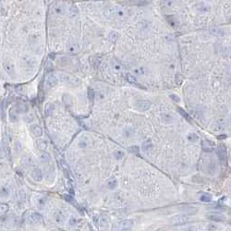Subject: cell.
Segmentation results:
<instances>
[{
	"instance_id": "1",
	"label": "cell",
	"mask_w": 231,
	"mask_h": 231,
	"mask_svg": "<svg viewBox=\"0 0 231 231\" xmlns=\"http://www.w3.org/2000/svg\"><path fill=\"white\" fill-rule=\"evenodd\" d=\"M58 79L61 82L70 84V85H78L80 83V80L76 78H74L73 76L67 73H59L58 74Z\"/></svg>"
},
{
	"instance_id": "2",
	"label": "cell",
	"mask_w": 231,
	"mask_h": 231,
	"mask_svg": "<svg viewBox=\"0 0 231 231\" xmlns=\"http://www.w3.org/2000/svg\"><path fill=\"white\" fill-rule=\"evenodd\" d=\"M27 222L30 224H42L44 222V218L43 216L40 215V213H36V212H31L28 213V216L26 217Z\"/></svg>"
},
{
	"instance_id": "3",
	"label": "cell",
	"mask_w": 231,
	"mask_h": 231,
	"mask_svg": "<svg viewBox=\"0 0 231 231\" xmlns=\"http://www.w3.org/2000/svg\"><path fill=\"white\" fill-rule=\"evenodd\" d=\"M226 127H227L226 119L223 118H219L215 121V122H213L212 128L215 132H223L225 130H226Z\"/></svg>"
},
{
	"instance_id": "4",
	"label": "cell",
	"mask_w": 231,
	"mask_h": 231,
	"mask_svg": "<svg viewBox=\"0 0 231 231\" xmlns=\"http://www.w3.org/2000/svg\"><path fill=\"white\" fill-rule=\"evenodd\" d=\"M53 219L57 224H63L66 221V215L62 210L56 209L53 212Z\"/></svg>"
},
{
	"instance_id": "5",
	"label": "cell",
	"mask_w": 231,
	"mask_h": 231,
	"mask_svg": "<svg viewBox=\"0 0 231 231\" xmlns=\"http://www.w3.org/2000/svg\"><path fill=\"white\" fill-rule=\"evenodd\" d=\"M46 201H47V199L43 195H36L33 197V204H35V206H37L39 209H43L46 204Z\"/></svg>"
},
{
	"instance_id": "6",
	"label": "cell",
	"mask_w": 231,
	"mask_h": 231,
	"mask_svg": "<svg viewBox=\"0 0 231 231\" xmlns=\"http://www.w3.org/2000/svg\"><path fill=\"white\" fill-rule=\"evenodd\" d=\"M151 106V102L148 100H140L136 103V108L140 111L148 110Z\"/></svg>"
},
{
	"instance_id": "7",
	"label": "cell",
	"mask_w": 231,
	"mask_h": 231,
	"mask_svg": "<svg viewBox=\"0 0 231 231\" xmlns=\"http://www.w3.org/2000/svg\"><path fill=\"white\" fill-rule=\"evenodd\" d=\"M216 154L217 156L219 158L222 163H226L227 161V152H226V148H225L223 145H219L216 149Z\"/></svg>"
},
{
	"instance_id": "8",
	"label": "cell",
	"mask_w": 231,
	"mask_h": 231,
	"mask_svg": "<svg viewBox=\"0 0 231 231\" xmlns=\"http://www.w3.org/2000/svg\"><path fill=\"white\" fill-rule=\"evenodd\" d=\"M57 82H58V78H57L56 75L51 74L48 76L47 80H46V86H47L48 88H53L57 84Z\"/></svg>"
},
{
	"instance_id": "9",
	"label": "cell",
	"mask_w": 231,
	"mask_h": 231,
	"mask_svg": "<svg viewBox=\"0 0 231 231\" xmlns=\"http://www.w3.org/2000/svg\"><path fill=\"white\" fill-rule=\"evenodd\" d=\"M152 148H153V142L151 140H146L142 144V152L145 154H149L151 152Z\"/></svg>"
},
{
	"instance_id": "10",
	"label": "cell",
	"mask_w": 231,
	"mask_h": 231,
	"mask_svg": "<svg viewBox=\"0 0 231 231\" xmlns=\"http://www.w3.org/2000/svg\"><path fill=\"white\" fill-rule=\"evenodd\" d=\"M32 177L35 181H41L43 180V172L40 168H34L32 172Z\"/></svg>"
},
{
	"instance_id": "11",
	"label": "cell",
	"mask_w": 231,
	"mask_h": 231,
	"mask_svg": "<svg viewBox=\"0 0 231 231\" xmlns=\"http://www.w3.org/2000/svg\"><path fill=\"white\" fill-rule=\"evenodd\" d=\"M31 131L32 132V134L36 137H41L43 135V129L37 124H33L31 126Z\"/></svg>"
},
{
	"instance_id": "12",
	"label": "cell",
	"mask_w": 231,
	"mask_h": 231,
	"mask_svg": "<svg viewBox=\"0 0 231 231\" xmlns=\"http://www.w3.org/2000/svg\"><path fill=\"white\" fill-rule=\"evenodd\" d=\"M209 32L212 34L213 36H224L225 35V32L223 31V29L221 28H217V27H213V28H211L209 30Z\"/></svg>"
},
{
	"instance_id": "13",
	"label": "cell",
	"mask_w": 231,
	"mask_h": 231,
	"mask_svg": "<svg viewBox=\"0 0 231 231\" xmlns=\"http://www.w3.org/2000/svg\"><path fill=\"white\" fill-rule=\"evenodd\" d=\"M196 8H197L200 12L201 13H207L210 11V7L208 5H206L205 3H199L196 5Z\"/></svg>"
},
{
	"instance_id": "14",
	"label": "cell",
	"mask_w": 231,
	"mask_h": 231,
	"mask_svg": "<svg viewBox=\"0 0 231 231\" xmlns=\"http://www.w3.org/2000/svg\"><path fill=\"white\" fill-rule=\"evenodd\" d=\"M67 50H68V53H70V54L77 53L78 50H79L78 44L76 43H68L67 45Z\"/></svg>"
},
{
	"instance_id": "15",
	"label": "cell",
	"mask_w": 231,
	"mask_h": 231,
	"mask_svg": "<svg viewBox=\"0 0 231 231\" xmlns=\"http://www.w3.org/2000/svg\"><path fill=\"white\" fill-rule=\"evenodd\" d=\"M4 68H5V70L7 71L10 76H13V74H14V67L13 65L11 64V63L9 61H6L4 63Z\"/></svg>"
},
{
	"instance_id": "16",
	"label": "cell",
	"mask_w": 231,
	"mask_h": 231,
	"mask_svg": "<svg viewBox=\"0 0 231 231\" xmlns=\"http://www.w3.org/2000/svg\"><path fill=\"white\" fill-rule=\"evenodd\" d=\"M79 14V9L76 6L74 5H71L70 7L68 8V16L70 17V18H76Z\"/></svg>"
},
{
	"instance_id": "17",
	"label": "cell",
	"mask_w": 231,
	"mask_h": 231,
	"mask_svg": "<svg viewBox=\"0 0 231 231\" xmlns=\"http://www.w3.org/2000/svg\"><path fill=\"white\" fill-rule=\"evenodd\" d=\"M106 185H107V188L109 189H111V190L115 189L116 188H117V186H118V180H117V178H116V177H110L107 180Z\"/></svg>"
},
{
	"instance_id": "18",
	"label": "cell",
	"mask_w": 231,
	"mask_h": 231,
	"mask_svg": "<svg viewBox=\"0 0 231 231\" xmlns=\"http://www.w3.org/2000/svg\"><path fill=\"white\" fill-rule=\"evenodd\" d=\"M189 221V218L185 216H177L173 218V222L174 224H184Z\"/></svg>"
},
{
	"instance_id": "19",
	"label": "cell",
	"mask_w": 231,
	"mask_h": 231,
	"mask_svg": "<svg viewBox=\"0 0 231 231\" xmlns=\"http://www.w3.org/2000/svg\"><path fill=\"white\" fill-rule=\"evenodd\" d=\"M39 159L44 164H48V163H50V161H51L50 155L47 153H44H44H41V154H39Z\"/></svg>"
},
{
	"instance_id": "20",
	"label": "cell",
	"mask_w": 231,
	"mask_h": 231,
	"mask_svg": "<svg viewBox=\"0 0 231 231\" xmlns=\"http://www.w3.org/2000/svg\"><path fill=\"white\" fill-rule=\"evenodd\" d=\"M28 110V107L24 103H18L16 105V112L17 113H25Z\"/></svg>"
},
{
	"instance_id": "21",
	"label": "cell",
	"mask_w": 231,
	"mask_h": 231,
	"mask_svg": "<svg viewBox=\"0 0 231 231\" xmlns=\"http://www.w3.org/2000/svg\"><path fill=\"white\" fill-rule=\"evenodd\" d=\"M36 145H37L38 149L42 150V151H44V150L47 148L48 143L45 140H44V139H39V140H37V142H36Z\"/></svg>"
},
{
	"instance_id": "22",
	"label": "cell",
	"mask_w": 231,
	"mask_h": 231,
	"mask_svg": "<svg viewBox=\"0 0 231 231\" xmlns=\"http://www.w3.org/2000/svg\"><path fill=\"white\" fill-rule=\"evenodd\" d=\"M10 195V189L7 186H2L0 187V196L2 198H8Z\"/></svg>"
},
{
	"instance_id": "23",
	"label": "cell",
	"mask_w": 231,
	"mask_h": 231,
	"mask_svg": "<svg viewBox=\"0 0 231 231\" xmlns=\"http://www.w3.org/2000/svg\"><path fill=\"white\" fill-rule=\"evenodd\" d=\"M23 62H24L25 67H28V68H33L36 64V61L33 58H32V57H24V58H23Z\"/></svg>"
},
{
	"instance_id": "24",
	"label": "cell",
	"mask_w": 231,
	"mask_h": 231,
	"mask_svg": "<svg viewBox=\"0 0 231 231\" xmlns=\"http://www.w3.org/2000/svg\"><path fill=\"white\" fill-rule=\"evenodd\" d=\"M201 146H203V150L204 152H212L213 151L212 144L206 140L203 141V142H201Z\"/></svg>"
},
{
	"instance_id": "25",
	"label": "cell",
	"mask_w": 231,
	"mask_h": 231,
	"mask_svg": "<svg viewBox=\"0 0 231 231\" xmlns=\"http://www.w3.org/2000/svg\"><path fill=\"white\" fill-rule=\"evenodd\" d=\"M89 144H90V142L87 137H82L79 142V146L80 148H87L89 146Z\"/></svg>"
},
{
	"instance_id": "26",
	"label": "cell",
	"mask_w": 231,
	"mask_h": 231,
	"mask_svg": "<svg viewBox=\"0 0 231 231\" xmlns=\"http://www.w3.org/2000/svg\"><path fill=\"white\" fill-rule=\"evenodd\" d=\"M114 16H117L118 18H124L125 17V11L118 7L114 8Z\"/></svg>"
},
{
	"instance_id": "27",
	"label": "cell",
	"mask_w": 231,
	"mask_h": 231,
	"mask_svg": "<svg viewBox=\"0 0 231 231\" xmlns=\"http://www.w3.org/2000/svg\"><path fill=\"white\" fill-rule=\"evenodd\" d=\"M54 106L52 105V104H47V105L45 106V108H44V113H45V116L46 117H50L53 114V111H54Z\"/></svg>"
},
{
	"instance_id": "28",
	"label": "cell",
	"mask_w": 231,
	"mask_h": 231,
	"mask_svg": "<svg viewBox=\"0 0 231 231\" xmlns=\"http://www.w3.org/2000/svg\"><path fill=\"white\" fill-rule=\"evenodd\" d=\"M187 139H188V141L192 142H196L199 140V136L196 134V133H193V132H192V133H189L188 134Z\"/></svg>"
},
{
	"instance_id": "29",
	"label": "cell",
	"mask_w": 231,
	"mask_h": 231,
	"mask_svg": "<svg viewBox=\"0 0 231 231\" xmlns=\"http://www.w3.org/2000/svg\"><path fill=\"white\" fill-rule=\"evenodd\" d=\"M114 156L117 160H121L125 156V152L122 151V150H118V151L114 153Z\"/></svg>"
},
{
	"instance_id": "30",
	"label": "cell",
	"mask_w": 231,
	"mask_h": 231,
	"mask_svg": "<svg viewBox=\"0 0 231 231\" xmlns=\"http://www.w3.org/2000/svg\"><path fill=\"white\" fill-rule=\"evenodd\" d=\"M108 38H109V41H110L111 43H116L117 42V40H118V34L116 32H110L109 33V36H108Z\"/></svg>"
},
{
	"instance_id": "31",
	"label": "cell",
	"mask_w": 231,
	"mask_h": 231,
	"mask_svg": "<svg viewBox=\"0 0 231 231\" xmlns=\"http://www.w3.org/2000/svg\"><path fill=\"white\" fill-rule=\"evenodd\" d=\"M9 119L11 122H16V121L18 120V117H17L14 109H10L9 110Z\"/></svg>"
},
{
	"instance_id": "32",
	"label": "cell",
	"mask_w": 231,
	"mask_h": 231,
	"mask_svg": "<svg viewBox=\"0 0 231 231\" xmlns=\"http://www.w3.org/2000/svg\"><path fill=\"white\" fill-rule=\"evenodd\" d=\"M107 223H108V218H107V216H101L99 217V225H100L101 227L106 226Z\"/></svg>"
},
{
	"instance_id": "33",
	"label": "cell",
	"mask_w": 231,
	"mask_h": 231,
	"mask_svg": "<svg viewBox=\"0 0 231 231\" xmlns=\"http://www.w3.org/2000/svg\"><path fill=\"white\" fill-rule=\"evenodd\" d=\"M211 200H212V197L208 194H203V195H201V197H200V201H204V203H210Z\"/></svg>"
},
{
	"instance_id": "34",
	"label": "cell",
	"mask_w": 231,
	"mask_h": 231,
	"mask_svg": "<svg viewBox=\"0 0 231 231\" xmlns=\"http://www.w3.org/2000/svg\"><path fill=\"white\" fill-rule=\"evenodd\" d=\"M44 68H45L46 71H51L52 69H53V63H52V61L50 59L46 60L45 64H44Z\"/></svg>"
},
{
	"instance_id": "35",
	"label": "cell",
	"mask_w": 231,
	"mask_h": 231,
	"mask_svg": "<svg viewBox=\"0 0 231 231\" xmlns=\"http://www.w3.org/2000/svg\"><path fill=\"white\" fill-rule=\"evenodd\" d=\"M77 224H78V219L76 217H70L69 218V220H68V225L70 227H75V226H77Z\"/></svg>"
},
{
	"instance_id": "36",
	"label": "cell",
	"mask_w": 231,
	"mask_h": 231,
	"mask_svg": "<svg viewBox=\"0 0 231 231\" xmlns=\"http://www.w3.org/2000/svg\"><path fill=\"white\" fill-rule=\"evenodd\" d=\"M22 165L24 166H29L31 165V157H29V156H25V157H23L22 159Z\"/></svg>"
},
{
	"instance_id": "37",
	"label": "cell",
	"mask_w": 231,
	"mask_h": 231,
	"mask_svg": "<svg viewBox=\"0 0 231 231\" xmlns=\"http://www.w3.org/2000/svg\"><path fill=\"white\" fill-rule=\"evenodd\" d=\"M8 207L7 204H0V215H4L8 212Z\"/></svg>"
},
{
	"instance_id": "38",
	"label": "cell",
	"mask_w": 231,
	"mask_h": 231,
	"mask_svg": "<svg viewBox=\"0 0 231 231\" xmlns=\"http://www.w3.org/2000/svg\"><path fill=\"white\" fill-rule=\"evenodd\" d=\"M63 101H64V103L67 106L71 105V98L69 97V95H68V94H65L64 96H63Z\"/></svg>"
},
{
	"instance_id": "39",
	"label": "cell",
	"mask_w": 231,
	"mask_h": 231,
	"mask_svg": "<svg viewBox=\"0 0 231 231\" xmlns=\"http://www.w3.org/2000/svg\"><path fill=\"white\" fill-rule=\"evenodd\" d=\"M33 117H34L33 114H28V115L24 116V118H23V119H24V121H26L27 123H30V122H32V121Z\"/></svg>"
},
{
	"instance_id": "40",
	"label": "cell",
	"mask_w": 231,
	"mask_h": 231,
	"mask_svg": "<svg viewBox=\"0 0 231 231\" xmlns=\"http://www.w3.org/2000/svg\"><path fill=\"white\" fill-rule=\"evenodd\" d=\"M112 67H113L114 69H116V70H120V69H121V65L119 64L117 60H113L112 61Z\"/></svg>"
},
{
	"instance_id": "41",
	"label": "cell",
	"mask_w": 231,
	"mask_h": 231,
	"mask_svg": "<svg viewBox=\"0 0 231 231\" xmlns=\"http://www.w3.org/2000/svg\"><path fill=\"white\" fill-rule=\"evenodd\" d=\"M217 226L216 224H209L207 226V228H206V230L207 231H216L217 230Z\"/></svg>"
},
{
	"instance_id": "42",
	"label": "cell",
	"mask_w": 231,
	"mask_h": 231,
	"mask_svg": "<svg viewBox=\"0 0 231 231\" xmlns=\"http://www.w3.org/2000/svg\"><path fill=\"white\" fill-rule=\"evenodd\" d=\"M54 9H55L56 14H62L63 12H64V9H63L62 6H56V7L54 8Z\"/></svg>"
},
{
	"instance_id": "43",
	"label": "cell",
	"mask_w": 231,
	"mask_h": 231,
	"mask_svg": "<svg viewBox=\"0 0 231 231\" xmlns=\"http://www.w3.org/2000/svg\"><path fill=\"white\" fill-rule=\"evenodd\" d=\"M127 80H128V82H130V83H134L136 82V79L134 76H132L131 74H128L127 75Z\"/></svg>"
},
{
	"instance_id": "44",
	"label": "cell",
	"mask_w": 231,
	"mask_h": 231,
	"mask_svg": "<svg viewBox=\"0 0 231 231\" xmlns=\"http://www.w3.org/2000/svg\"><path fill=\"white\" fill-rule=\"evenodd\" d=\"M177 111H178V113H180V115H182V116H183V117H184L185 118H189V116H188V114H187L186 112H185V111L183 110V109H182V108H180V107H178V108H177Z\"/></svg>"
},
{
	"instance_id": "45",
	"label": "cell",
	"mask_w": 231,
	"mask_h": 231,
	"mask_svg": "<svg viewBox=\"0 0 231 231\" xmlns=\"http://www.w3.org/2000/svg\"><path fill=\"white\" fill-rule=\"evenodd\" d=\"M209 218L210 219H212V220H213V221H222L223 220V218L221 217V216H209Z\"/></svg>"
},
{
	"instance_id": "46",
	"label": "cell",
	"mask_w": 231,
	"mask_h": 231,
	"mask_svg": "<svg viewBox=\"0 0 231 231\" xmlns=\"http://www.w3.org/2000/svg\"><path fill=\"white\" fill-rule=\"evenodd\" d=\"M130 152L133 153V154H139V147L138 146H131L130 148Z\"/></svg>"
},
{
	"instance_id": "47",
	"label": "cell",
	"mask_w": 231,
	"mask_h": 231,
	"mask_svg": "<svg viewBox=\"0 0 231 231\" xmlns=\"http://www.w3.org/2000/svg\"><path fill=\"white\" fill-rule=\"evenodd\" d=\"M64 198L67 201H68V203H73V201H74L73 197L70 195H64Z\"/></svg>"
},
{
	"instance_id": "48",
	"label": "cell",
	"mask_w": 231,
	"mask_h": 231,
	"mask_svg": "<svg viewBox=\"0 0 231 231\" xmlns=\"http://www.w3.org/2000/svg\"><path fill=\"white\" fill-rule=\"evenodd\" d=\"M134 72L137 74V75H142L144 73V70L142 68H136L134 69Z\"/></svg>"
},
{
	"instance_id": "49",
	"label": "cell",
	"mask_w": 231,
	"mask_h": 231,
	"mask_svg": "<svg viewBox=\"0 0 231 231\" xmlns=\"http://www.w3.org/2000/svg\"><path fill=\"white\" fill-rule=\"evenodd\" d=\"M170 97H171V99H173V100L176 101V102H180V98L178 97L177 95H176V94H171Z\"/></svg>"
}]
</instances>
